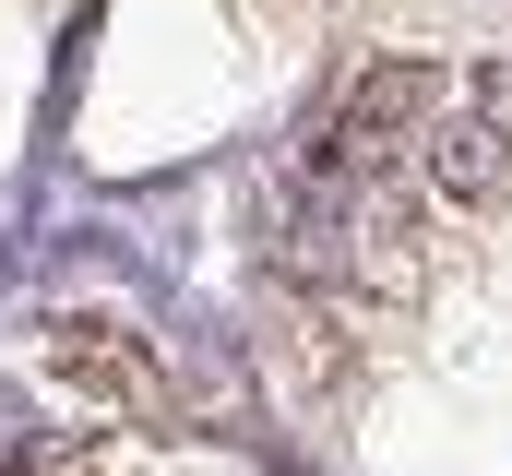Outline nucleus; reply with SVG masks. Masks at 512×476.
<instances>
[{"label": "nucleus", "instance_id": "obj_3", "mask_svg": "<svg viewBox=\"0 0 512 476\" xmlns=\"http://www.w3.org/2000/svg\"><path fill=\"white\" fill-rule=\"evenodd\" d=\"M60 369H72L84 393H108V405H143V393H155V369H143L120 334H60Z\"/></svg>", "mask_w": 512, "mask_h": 476}, {"label": "nucleus", "instance_id": "obj_4", "mask_svg": "<svg viewBox=\"0 0 512 476\" xmlns=\"http://www.w3.org/2000/svg\"><path fill=\"white\" fill-rule=\"evenodd\" d=\"M465 119H489V131L512 143V72H477V108H465Z\"/></svg>", "mask_w": 512, "mask_h": 476}, {"label": "nucleus", "instance_id": "obj_2", "mask_svg": "<svg viewBox=\"0 0 512 476\" xmlns=\"http://www.w3.org/2000/svg\"><path fill=\"white\" fill-rule=\"evenodd\" d=\"M501 167H512V143L489 131V119L429 131V191H441V203H489V191H501Z\"/></svg>", "mask_w": 512, "mask_h": 476}, {"label": "nucleus", "instance_id": "obj_1", "mask_svg": "<svg viewBox=\"0 0 512 476\" xmlns=\"http://www.w3.org/2000/svg\"><path fill=\"white\" fill-rule=\"evenodd\" d=\"M429 108H441V72H429V60H370V72L346 84V119H334L322 143H334V155H358V167H382Z\"/></svg>", "mask_w": 512, "mask_h": 476}]
</instances>
